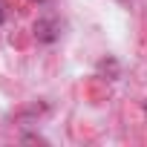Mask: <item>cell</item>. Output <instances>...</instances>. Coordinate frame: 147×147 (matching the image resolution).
Masks as SVG:
<instances>
[{"label": "cell", "instance_id": "cell-1", "mask_svg": "<svg viewBox=\"0 0 147 147\" xmlns=\"http://www.w3.org/2000/svg\"><path fill=\"white\" fill-rule=\"evenodd\" d=\"M58 35H61V23L55 18H40L35 23V38L40 43H52V40H58Z\"/></svg>", "mask_w": 147, "mask_h": 147}, {"label": "cell", "instance_id": "cell-2", "mask_svg": "<svg viewBox=\"0 0 147 147\" xmlns=\"http://www.w3.org/2000/svg\"><path fill=\"white\" fill-rule=\"evenodd\" d=\"M0 23H6V12H3V0H0Z\"/></svg>", "mask_w": 147, "mask_h": 147}, {"label": "cell", "instance_id": "cell-3", "mask_svg": "<svg viewBox=\"0 0 147 147\" xmlns=\"http://www.w3.org/2000/svg\"><path fill=\"white\" fill-rule=\"evenodd\" d=\"M35 3H49V0H35Z\"/></svg>", "mask_w": 147, "mask_h": 147}, {"label": "cell", "instance_id": "cell-4", "mask_svg": "<svg viewBox=\"0 0 147 147\" xmlns=\"http://www.w3.org/2000/svg\"><path fill=\"white\" fill-rule=\"evenodd\" d=\"M141 107H144V113H147V101H144V104H141Z\"/></svg>", "mask_w": 147, "mask_h": 147}]
</instances>
